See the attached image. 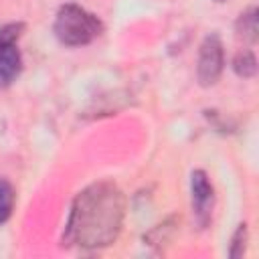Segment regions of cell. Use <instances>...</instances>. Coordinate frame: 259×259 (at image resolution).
Segmentation results:
<instances>
[{
  "label": "cell",
  "instance_id": "6da1fadb",
  "mask_svg": "<svg viewBox=\"0 0 259 259\" xmlns=\"http://www.w3.org/2000/svg\"><path fill=\"white\" fill-rule=\"evenodd\" d=\"M123 192L109 180L93 182L73 200L65 241L83 249L107 247L117 239L123 225Z\"/></svg>",
  "mask_w": 259,
  "mask_h": 259
},
{
  "label": "cell",
  "instance_id": "7a4b0ae2",
  "mask_svg": "<svg viewBox=\"0 0 259 259\" xmlns=\"http://www.w3.org/2000/svg\"><path fill=\"white\" fill-rule=\"evenodd\" d=\"M55 36L67 47L89 45L101 32V22L95 14L87 12L77 4H65L59 8L53 24Z\"/></svg>",
  "mask_w": 259,
  "mask_h": 259
},
{
  "label": "cell",
  "instance_id": "3957f363",
  "mask_svg": "<svg viewBox=\"0 0 259 259\" xmlns=\"http://www.w3.org/2000/svg\"><path fill=\"white\" fill-rule=\"evenodd\" d=\"M225 67V51L223 42L217 34H208L198 51V63H196V79L202 87H212Z\"/></svg>",
  "mask_w": 259,
  "mask_h": 259
},
{
  "label": "cell",
  "instance_id": "277c9868",
  "mask_svg": "<svg viewBox=\"0 0 259 259\" xmlns=\"http://www.w3.org/2000/svg\"><path fill=\"white\" fill-rule=\"evenodd\" d=\"M190 198L192 214L200 227H206L214 208V188L204 170H194L190 176Z\"/></svg>",
  "mask_w": 259,
  "mask_h": 259
},
{
  "label": "cell",
  "instance_id": "5b68a950",
  "mask_svg": "<svg viewBox=\"0 0 259 259\" xmlns=\"http://www.w3.org/2000/svg\"><path fill=\"white\" fill-rule=\"evenodd\" d=\"M22 71V55L16 42L0 40V89H6L16 81Z\"/></svg>",
  "mask_w": 259,
  "mask_h": 259
},
{
  "label": "cell",
  "instance_id": "8992f818",
  "mask_svg": "<svg viewBox=\"0 0 259 259\" xmlns=\"http://www.w3.org/2000/svg\"><path fill=\"white\" fill-rule=\"evenodd\" d=\"M257 30H259V26H257V8H249L247 12L239 14L237 24H235V32L243 42L253 45L257 40Z\"/></svg>",
  "mask_w": 259,
  "mask_h": 259
},
{
  "label": "cell",
  "instance_id": "52a82bcc",
  "mask_svg": "<svg viewBox=\"0 0 259 259\" xmlns=\"http://www.w3.org/2000/svg\"><path fill=\"white\" fill-rule=\"evenodd\" d=\"M233 71L243 77V79H251L257 73V59L255 53L251 49H241L235 57H233Z\"/></svg>",
  "mask_w": 259,
  "mask_h": 259
},
{
  "label": "cell",
  "instance_id": "ba28073f",
  "mask_svg": "<svg viewBox=\"0 0 259 259\" xmlns=\"http://www.w3.org/2000/svg\"><path fill=\"white\" fill-rule=\"evenodd\" d=\"M14 200H16V194H14L12 184L8 180H0V225L10 219Z\"/></svg>",
  "mask_w": 259,
  "mask_h": 259
},
{
  "label": "cell",
  "instance_id": "9c48e42d",
  "mask_svg": "<svg viewBox=\"0 0 259 259\" xmlns=\"http://www.w3.org/2000/svg\"><path fill=\"white\" fill-rule=\"evenodd\" d=\"M247 241H249V233H247V225L241 223L237 227V231L233 233V239H231V249H229V255L233 259H239L245 255V249H247Z\"/></svg>",
  "mask_w": 259,
  "mask_h": 259
},
{
  "label": "cell",
  "instance_id": "30bf717a",
  "mask_svg": "<svg viewBox=\"0 0 259 259\" xmlns=\"http://www.w3.org/2000/svg\"><path fill=\"white\" fill-rule=\"evenodd\" d=\"M217 2H225V0H217Z\"/></svg>",
  "mask_w": 259,
  "mask_h": 259
}]
</instances>
